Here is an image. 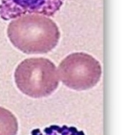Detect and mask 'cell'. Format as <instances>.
Returning <instances> with one entry per match:
<instances>
[{"label":"cell","mask_w":133,"mask_h":135,"mask_svg":"<svg viewBox=\"0 0 133 135\" xmlns=\"http://www.w3.org/2000/svg\"><path fill=\"white\" fill-rule=\"evenodd\" d=\"M7 36L12 45L27 55L52 52L60 40L56 23L48 17L31 13L13 19L7 27Z\"/></svg>","instance_id":"6da1fadb"},{"label":"cell","mask_w":133,"mask_h":135,"mask_svg":"<svg viewBox=\"0 0 133 135\" xmlns=\"http://www.w3.org/2000/svg\"><path fill=\"white\" fill-rule=\"evenodd\" d=\"M18 121L12 112L0 106V135H17Z\"/></svg>","instance_id":"5b68a950"},{"label":"cell","mask_w":133,"mask_h":135,"mask_svg":"<svg viewBox=\"0 0 133 135\" xmlns=\"http://www.w3.org/2000/svg\"><path fill=\"white\" fill-rule=\"evenodd\" d=\"M31 135H85V134L74 127L53 125L43 130H34Z\"/></svg>","instance_id":"8992f818"},{"label":"cell","mask_w":133,"mask_h":135,"mask_svg":"<svg viewBox=\"0 0 133 135\" xmlns=\"http://www.w3.org/2000/svg\"><path fill=\"white\" fill-rule=\"evenodd\" d=\"M65 0H0V18L10 20L25 14L53 17Z\"/></svg>","instance_id":"277c9868"},{"label":"cell","mask_w":133,"mask_h":135,"mask_svg":"<svg viewBox=\"0 0 133 135\" xmlns=\"http://www.w3.org/2000/svg\"><path fill=\"white\" fill-rule=\"evenodd\" d=\"M14 80L19 91L33 98L50 96L59 84L57 68L46 58L23 60L14 71Z\"/></svg>","instance_id":"7a4b0ae2"},{"label":"cell","mask_w":133,"mask_h":135,"mask_svg":"<svg viewBox=\"0 0 133 135\" xmlns=\"http://www.w3.org/2000/svg\"><path fill=\"white\" fill-rule=\"evenodd\" d=\"M58 79L67 88L86 91L99 83L102 75L100 62L86 52H74L67 56L57 69Z\"/></svg>","instance_id":"3957f363"}]
</instances>
